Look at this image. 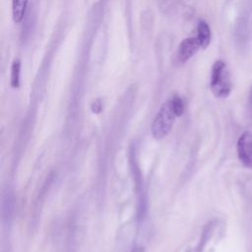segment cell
Listing matches in <instances>:
<instances>
[{
  "mask_svg": "<svg viewBox=\"0 0 252 252\" xmlns=\"http://www.w3.org/2000/svg\"><path fill=\"white\" fill-rule=\"evenodd\" d=\"M169 99L171 101L172 107H173L177 117L181 116L183 114V112H184V109H185V104H184L183 99L180 96H178V95H174V96H172Z\"/></svg>",
  "mask_w": 252,
  "mask_h": 252,
  "instance_id": "9c48e42d",
  "label": "cell"
},
{
  "mask_svg": "<svg viewBox=\"0 0 252 252\" xmlns=\"http://www.w3.org/2000/svg\"><path fill=\"white\" fill-rule=\"evenodd\" d=\"M197 38L201 44V48H207L211 42V29L207 22L200 21L197 27Z\"/></svg>",
  "mask_w": 252,
  "mask_h": 252,
  "instance_id": "8992f818",
  "label": "cell"
},
{
  "mask_svg": "<svg viewBox=\"0 0 252 252\" xmlns=\"http://www.w3.org/2000/svg\"><path fill=\"white\" fill-rule=\"evenodd\" d=\"M240 187L244 198H246L247 200H252V176L244 178Z\"/></svg>",
  "mask_w": 252,
  "mask_h": 252,
  "instance_id": "ba28073f",
  "label": "cell"
},
{
  "mask_svg": "<svg viewBox=\"0 0 252 252\" xmlns=\"http://www.w3.org/2000/svg\"><path fill=\"white\" fill-rule=\"evenodd\" d=\"M29 0H12V19L15 24H20L26 15Z\"/></svg>",
  "mask_w": 252,
  "mask_h": 252,
  "instance_id": "5b68a950",
  "label": "cell"
},
{
  "mask_svg": "<svg viewBox=\"0 0 252 252\" xmlns=\"http://www.w3.org/2000/svg\"><path fill=\"white\" fill-rule=\"evenodd\" d=\"M249 101H250V105L252 106V92H251V94H250V99H249Z\"/></svg>",
  "mask_w": 252,
  "mask_h": 252,
  "instance_id": "8fae6325",
  "label": "cell"
},
{
  "mask_svg": "<svg viewBox=\"0 0 252 252\" xmlns=\"http://www.w3.org/2000/svg\"><path fill=\"white\" fill-rule=\"evenodd\" d=\"M210 87L217 97H226L231 92L229 74L222 60H217L212 67Z\"/></svg>",
  "mask_w": 252,
  "mask_h": 252,
  "instance_id": "6da1fadb",
  "label": "cell"
},
{
  "mask_svg": "<svg viewBox=\"0 0 252 252\" xmlns=\"http://www.w3.org/2000/svg\"><path fill=\"white\" fill-rule=\"evenodd\" d=\"M177 117L170 99L165 101L159 108L157 116L152 125V132L156 139H161L165 137L174 123L175 118Z\"/></svg>",
  "mask_w": 252,
  "mask_h": 252,
  "instance_id": "7a4b0ae2",
  "label": "cell"
},
{
  "mask_svg": "<svg viewBox=\"0 0 252 252\" xmlns=\"http://www.w3.org/2000/svg\"><path fill=\"white\" fill-rule=\"evenodd\" d=\"M21 73V60L15 58L11 65V86L12 88H19Z\"/></svg>",
  "mask_w": 252,
  "mask_h": 252,
  "instance_id": "52a82bcc",
  "label": "cell"
},
{
  "mask_svg": "<svg viewBox=\"0 0 252 252\" xmlns=\"http://www.w3.org/2000/svg\"><path fill=\"white\" fill-rule=\"evenodd\" d=\"M237 155L240 162L248 167L252 168V133L245 131L241 134L236 145Z\"/></svg>",
  "mask_w": 252,
  "mask_h": 252,
  "instance_id": "3957f363",
  "label": "cell"
},
{
  "mask_svg": "<svg viewBox=\"0 0 252 252\" xmlns=\"http://www.w3.org/2000/svg\"><path fill=\"white\" fill-rule=\"evenodd\" d=\"M92 109H93L94 112L98 113L101 110V103H100V101L99 100L94 101V103L92 104Z\"/></svg>",
  "mask_w": 252,
  "mask_h": 252,
  "instance_id": "30bf717a",
  "label": "cell"
},
{
  "mask_svg": "<svg viewBox=\"0 0 252 252\" xmlns=\"http://www.w3.org/2000/svg\"><path fill=\"white\" fill-rule=\"evenodd\" d=\"M201 48V44L197 38V36H191L184 38L178 47V59L180 62L184 63L192 58L197 51Z\"/></svg>",
  "mask_w": 252,
  "mask_h": 252,
  "instance_id": "277c9868",
  "label": "cell"
}]
</instances>
